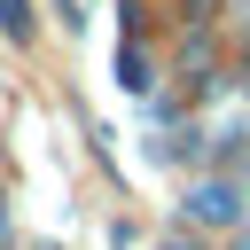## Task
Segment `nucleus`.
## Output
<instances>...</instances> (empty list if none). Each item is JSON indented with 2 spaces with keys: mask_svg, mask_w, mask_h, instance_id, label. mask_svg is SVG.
<instances>
[{
  "mask_svg": "<svg viewBox=\"0 0 250 250\" xmlns=\"http://www.w3.org/2000/svg\"><path fill=\"white\" fill-rule=\"evenodd\" d=\"M188 211H195V219H211V227H227V219H234V188H195V195H188Z\"/></svg>",
  "mask_w": 250,
  "mask_h": 250,
  "instance_id": "obj_1",
  "label": "nucleus"
},
{
  "mask_svg": "<svg viewBox=\"0 0 250 250\" xmlns=\"http://www.w3.org/2000/svg\"><path fill=\"white\" fill-rule=\"evenodd\" d=\"M0 23H8V39H31V16H23V0H0Z\"/></svg>",
  "mask_w": 250,
  "mask_h": 250,
  "instance_id": "obj_2",
  "label": "nucleus"
},
{
  "mask_svg": "<svg viewBox=\"0 0 250 250\" xmlns=\"http://www.w3.org/2000/svg\"><path fill=\"white\" fill-rule=\"evenodd\" d=\"M164 250H180V242H164Z\"/></svg>",
  "mask_w": 250,
  "mask_h": 250,
  "instance_id": "obj_3",
  "label": "nucleus"
}]
</instances>
